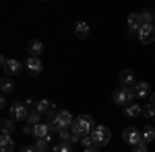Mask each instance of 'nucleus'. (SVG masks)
Returning a JSON list of instances; mask_svg holds the SVG:
<instances>
[{
	"instance_id": "ddd939ff",
	"label": "nucleus",
	"mask_w": 155,
	"mask_h": 152,
	"mask_svg": "<svg viewBox=\"0 0 155 152\" xmlns=\"http://www.w3.org/2000/svg\"><path fill=\"white\" fill-rule=\"evenodd\" d=\"M15 150V140L11 134H0V152H12Z\"/></svg>"
},
{
	"instance_id": "aec40b11",
	"label": "nucleus",
	"mask_w": 155,
	"mask_h": 152,
	"mask_svg": "<svg viewBox=\"0 0 155 152\" xmlns=\"http://www.w3.org/2000/svg\"><path fill=\"white\" fill-rule=\"evenodd\" d=\"M0 128H2V134H12L15 132V119L12 117H4L2 123H0Z\"/></svg>"
},
{
	"instance_id": "0eeeda50",
	"label": "nucleus",
	"mask_w": 155,
	"mask_h": 152,
	"mask_svg": "<svg viewBox=\"0 0 155 152\" xmlns=\"http://www.w3.org/2000/svg\"><path fill=\"white\" fill-rule=\"evenodd\" d=\"M25 70L29 72L31 76H39L41 72H44V62L39 58H27V62H25Z\"/></svg>"
},
{
	"instance_id": "7ed1b4c3",
	"label": "nucleus",
	"mask_w": 155,
	"mask_h": 152,
	"mask_svg": "<svg viewBox=\"0 0 155 152\" xmlns=\"http://www.w3.org/2000/svg\"><path fill=\"white\" fill-rule=\"evenodd\" d=\"M91 138H93V144H95V146H106L107 142H110V138H112V132H110V128H106V126H95Z\"/></svg>"
},
{
	"instance_id": "9d476101",
	"label": "nucleus",
	"mask_w": 155,
	"mask_h": 152,
	"mask_svg": "<svg viewBox=\"0 0 155 152\" xmlns=\"http://www.w3.org/2000/svg\"><path fill=\"white\" fill-rule=\"evenodd\" d=\"M126 25H128V35H137V33L141 31V27H143L141 14H139V12H132V14H128V21H126Z\"/></svg>"
},
{
	"instance_id": "7c9ffc66",
	"label": "nucleus",
	"mask_w": 155,
	"mask_h": 152,
	"mask_svg": "<svg viewBox=\"0 0 155 152\" xmlns=\"http://www.w3.org/2000/svg\"><path fill=\"white\" fill-rule=\"evenodd\" d=\"M85 152H99V150H97L95 146H91V148H85Z\"/></svg>"
},
{
	"instance_id": "f3484780",
	"label": "nucleus",
	"mask_w": 155,
	"mask_h": 152,
	"mask_svg": "<svg viewBox=\"0 0 155 152\" xmlns=\"http://www.w3.org/2000/svg\"><path fill=\"white\" fill-rule=\"evenodd\" d=\"M0 91H2V95H11L15 91V82H12L11 76H4L0 80Z\"/></svg>"
},
{
	"instance_id": "39448f33",
	"label": "nucleus",
	"mask_w": 155,
	"mask_h": 152,
	"mask_svg": "<svg viewBox=\"0 0 155 152\" xmlns=\"http://www.w3.org/2000/svg\"><path fill=\"white\" fill-rule=\"evenodd\" d=\"M122 140L126 142V144H130V146H137V144L143 142V134L137 128H126L122 132Z\"/></svg>"
},
{
	"instance_id": "cd10ccee",
	"label": "nucleus",
	"mask_w": 155,
	"mask_h": 152,
	"mask_svg": "<svg viewBox=\"0 0 155 152\" xmlns=\"http://www.w3.org/2000/svg\"><path fill=\"white\" fill-rule=\"evenodd\" d=\"M23 134H25V136H33V126H25Z\"/></svg>"
},
{
	"instance_id": "5701e85b",
	"label": "nucleus",
	"mask_w": 155,
	"mask_h": 152,
	"mask_svg": "<svg viewBox=\"0 0 155 152\" xmlns=\"http://www.w3.org/2000/svg\"><path fill=\"white\" fill-rule=\"evenodd\" d=\"M52 152H72V148H71L68 142H60V144H56V146L52 148Z\"/></svg>"
},
{
	"instance_id": "a211bd4d",
	"label": "nucleus",
	"mask_w": 155,
	"mask_h": 152,
	"mask_svg": "<svg viewBox=\"0 0 155 152\" xmlns=\"http://www.w3.org/2000/svg\"><path fill=\"white\" fill-rule=\"evenodd\" d=\"M124 115H126V117H139V115H143V107L137 105V103H130L128 107H124Z\"/></svg>"
},
{
	"instance_id": "9b49d317",
	"label": "nucleus",
	"mask_w": 155,
	"mask_h": 152,
	"mask_svg": "<svg viewBox=\"0 0 155 152\" xmlns=\"http://www.w3.org/2000/svg\"><path fill=\"white\" fill-rule=\"evenodd\" d=\"M118 82H120V86H124V88H130V86H134V72L132 70H122L120 72V78H118Z\"/></svg>"
},
{
	"instance_id": "bb28decb",
	"label": "nucleus",
	"mask_w": 155,
	"mask_h": 152,
	"mask_svg": "<svg viewBox=\"0 0 155 152\" xmlns=\"http://www.w3.org/2000/svg\"><path fill=\"white\" fill-rule=\"evenodd\" d=\"M132 150H134V152H147V144H145V142H141V144H137Z\"/></svg>"
},
{
	"instance_id": "a878e982",
	"label": "nucleus",
	"mask_w": 155,
	"mask_h": 152,
	"mask_svg": "<svg viewBox=\"0 0 155 152\" xmlns=\"http://www.w3.org/2000/svg\"><path fill=\"white\" fill-rule=\"evenodd\" d=\"M81 146H83V148H91V146H95V144H93V138H91V136H83V138H81Z\"/></svg>"
},
{
	"instance_id": "c85d7f7f",
	"label": "nucleus",
	"mask_w": 155,
	"mask_h": 152,
	"mask_svg": "<svg viewBox=\"0 0 155 152\" xmlns=\"http://www.w3.org/2000/svg\"><path fill=\"white\" fill-rule=\"evenodd\" d=\"M25 105L31 109V107H35V105H37V101H33V99H25Z\"/></svg>"
},
{
	"instance_id": "4be33fe9",
	"label": "nucleus",
	"mask_w": 155,
	"mask_h": 152,
	"mask_svg": "<svg viewBox=\"0 0 155 152\" xmlns=\"http://www.w3.org/2000/svg\"><path fill=\"white\" fill-rule=\"evenodd\" d=\"M139 14H141V21H143V25H153L155 14H153L151 11H141Z\"/></svg>"
},
{
	"instance_id": "2eb2a0df",
	"label": "nucleus",
	"mask_w": 155,
	"mask_h": 152,
	"mask_svg": "<svg viewBox=\"0 0 155 152\" xmlns=\"http://www.w3.org/2000/svg\"><path fill=\"white\" fill-rule=\"evenodd\" d=\"M132 91H134V97H139V99H147L149 97V82H134V86H132Z\"/></svg>"
},
{
	"instance_id": "412c9836",
	"label": "nucleus",
	"mask_w": 155,
	"mask_h": 152,
	"mask_svg": "<svg viewBox=\"0 0 155 152\" xmlns=\"http://www.w3.org/2000/svg\"><path fill=\"white\" fill-rule=\"evenodd\" d=\"M39 123H41V115H39L37 111H31V113L27 115V126H33V128H35Z\"/></svg>"
},
{
	"instance_id": "b1692460",
	"label": "nucleus",
	"mask_w": 155,
	"mask_h": 152,
	"mask_svg": "<svg viewBox=\"0 0 155 152\" xmlns=\"http://www.w3.org/2000/svg\"><path fill=\"white\" fill-rule=\"evenodd\" d=\"M50 142H52V140H37L35 142L37 152H48L50 150Z\"/></svg>"
},
{
	"instance_id": "f8f14e48",
	"label": "nucleus",
	"mask_w": 155,
	"mask_h": 152,
	"mask_svg": "<svg viewBox=\"0 0 155 152\" xmlns=\"http://www.w3.org/2000/svg\"><path fill=\"white\" fill-rule=\"evenodd\" d=\"M50 126L48 123H39V126H35L33 128V136H35L37 140H52V136H50Z\"/></svg>"
},
{
	"instance_id": "6ab92c4d",
	"label": "nucleus",
	"mask_w": 155,
	"mask_h": 152,
	"mask_svg": "<svg viewBox=\"0 0 155 152\" xmlns=\"http://www.w3.org/2000/svg\"><path fill=\"white\" fill-rule=\"evenodd\" d=\"M141 134H143V142L145 144H149V142L155 140V128L153 126H145V128L141 129Z\"/></svg>"
},
{
	"instance_id": "dca6fc26",
	"label": "nucleus",
	"mask_w": 155,
	"mask_h": 152,
	"mask_svg": "<svg viewBox=\"0 0 155 152\" xmlns=\"http://www.w3.org/2000/svg\"><path fill=\"white\" fill-rule=\"evenodd\" d=\"M41 54H44V43H41L39 39L29 41V56H31V58H39Z\"/></svg>"
},
{
	"instance_id": "393cba45",
	"label": "nucleus",
	"mask_w": 155,
	"mask_h": 152,
	"mask_svg": "<svg viewBox=\"0 0 155 152\" xmlns=\"http://www.w3.org/2000/svg\"><path fill=\"white\" fill-rule=\"evenodd\" d=\"M143 115L145 117H155V105H151V103H149V105H145L143 107Z\"/></svg>"
},
{
	"instance_id": "20e7f679",
	"label": "nucleus",
	"mask_w": 155,
	"mask_h": 152,
	"mask_svg": "<svg viewBox=\"0 0 155 152\" xmlns=\"http://www.w3.org/2000/svg\"><path fill=\"white\" fill-rule=\"evenodd\" d=\"M29 107L25 103H12L11 105V115L15 121H27V115H29Z\"/></svg>"
},
{
	"instance_id": "f257e3e1",
	"label": "nucleus",
	"mask_w": 155,
	"mask_h": 152,
	"mask_svg": "<svg viewBox=\"0 0 155 152\" xmlns=\"http://www.w3.org/2000/svg\"><path fill=\"white\" fill-rule=\"evenodd\" d=\"M93 129H95V123H93V117L89 115V113H83V115H79L74 119V123H72V142H81L83 136H91L93 134Z\"/></svg>"
},
{
	"instance_id": "c756f323",
	"label": "nucleus",
	"mask_w": 155,
	"mask_h": 152,
	"mask_svg": "<svg viewBox=\"0 0 155 152\" xmlns=\"http://www.w3.org/2000/svg\"><path fill=\"white\" fill-rule=\"evenodd\" d=\"M21 152H37V148H35V146H25Z\"/></svg>"
},
{
	"instance_id": "423d86ee",
	"label": "nucleus",
	"mask_w": 155,
	"mask_h": 152,
	"mask_svg": "<svg viewBox=\"0 0 155 152\" xmlns=\"http://www.w3.org/2000/svg\"><path fill=\"white\" fill-rule=\"evenodd\" d=\"M137 37H139V41L145 43V45L153 43V41H155V25H143L141 31L137 33Z\"/></svg>"
},
{
	"instance_id": "2f4dec72",
	"label": "nucleus",
	"mask_w": 155,
	"mask_h": 152,
	"mask_svg": "<svg viewBox=\"0 0 155 152\" xmlns=\"http://www.w3.org/2000/svg\"><path fill=\"white\" fill-rule=\"evenodd\" d=\"M151 105H155V93L151 95Z\"/></svg>"
},
{
	"instance_id": "1a4fd4ad",
	"label": "nucleus",
	"mask_w": 155,
	"mask_h": 152,
	"mask_svg": "<svg viewBox=\"0 0 155 152\" xmlns=\"http://www.w3.org/2000/svg\"><path fill=\"white\" fill-rule=\"evenodd\" d=\"M35 111L39 113V115H52V113H56V105L50 101V99H39L35 105Z\"/></svg>"
},
{
	"instance_id": "f03ea898",
	"label": "nucleus",
	"mask_w": 155,
	"mask_h": 152,
	"mask_svg": "<svg viewBox=\"0 0 155 152\" xmlns=\"http://www.w3.org/2000/svg\"><path fill=\"white\" fill-rule=\"evenodd\" d=\"M132 99H134V91L130 88H124V86H120L114 91L112 95V101H114V105H120V107H128L132 103Z\"/></svg>"
},
{
	"instance_id": "4468645a",
	"label": "nucleus",
	"mask_w": 155,
	"mask_h": 152,
	"mask_svg": "<svg viewBox=\"0 0 155 152\" xmlns=\"http://www.w3.org/2000/svg\"><path fill=\"white\" fill-rule=\"evenodd\" d=\"M89 33H91L89 23H85V21H77V23H74V35L79 37V39H85Z\"/></svg>"
},
{
	"instance_id": "6e6552de",
	"label": "nucleus",
	"mask_w": 155,
	"mask_h": 152,
	"mask_svg": "<svg viewBox=\"0 0 155 152\" xmlns=\"http://www.w3.org/2000/svg\"><path fill=\"white\" fill-rule=\"evenodd\" d=\"M2 68H4V74H6V76H17V74H21V72L25 70V64H21L19 60L12 58V60H8Z\"/></svg>"
}]
</instances>
